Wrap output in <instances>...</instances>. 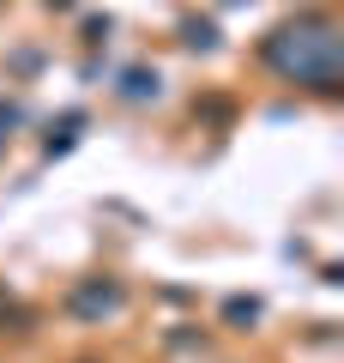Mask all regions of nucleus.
I'll use <instances>...</instances> for the list:
<instances>
[{
	"mask_svg": "<svg viewBox=\"0 0 344 363\" xmlns=\"http://www.w3.org/2000/svg\"><path fill=\"white\" fill-rule=\"evenodd\" d=\"M266 61L272 67H284V73H296V79H314V91H338V37H332L326 25H302V30H278V43L266 49Z\"/></svg>",
	"mask_w": 344,
	"mask_h": 363,
	"instance_id": "1",
	"label": "nucleus"
}]
</instances>
